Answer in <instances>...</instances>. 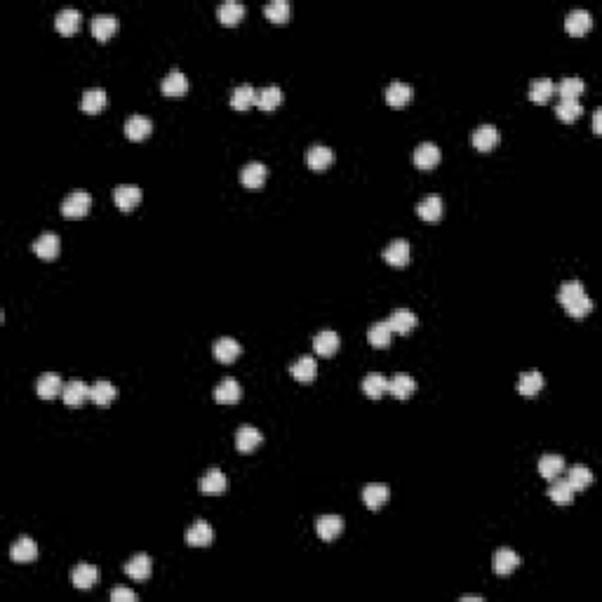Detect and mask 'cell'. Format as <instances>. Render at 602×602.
Wrapping results in <instances>:
<instances>
[{"instance_id":"6da1fadb","label":"cell","mask_w":602,"mask_h":602,"mask_svg":"<svg viewBox=\"0 0 602 602\" xmlns=\"http://www.w3.org/2000/svg\"><path fill=\"white\" fill-rule=\"evenodd\" d=\"M557 299L565 306V311L570 313L572 318H586L590 311H593V301L586 294V287L579 280H567V283L560 285V292H557Z\"/></svg>"},{"instance_id":"7a4b0ae2","label":"cell","mask_w":602,"mask_h":602,"mask_svg":"<svg viewBox=\"0 0 602 602\" xmlns=\"http://www.w3.org/2000/svg\"><path fill=\"white\" fill-rule=\"evenodd\" d=\"M92 207V196L85 191H76V193H69V196L64 198L62 202V214L66 219H80L85 217L87 212H90Z\"/></svg>"},{"instance_id":"3957f363","label":"cell","mask_w":602,"mask_h":602,"mask_svg":"<svg viewBox=\"0 0 602 602\" xmlns=\"http://www.w3.org/2000/svg\"><path fill=\"white\" fill-rule=\"evenodd\" d=\"M113 200L120 212H132L141 202V189L135 184H120L113 191Z\"/></svg>"},{"instance_id":"277c9868","label":"cell","mask_w":602,"mask_h":602,"mask_svg":"<svg viewBox=\"0 0 602 602\" xmlns=\"http://www.w3.org/2000/svg\"><path fill=\"white\" fill-rule=\"evenodd\" d=\"M440 158H443V153H440V148L435 146L433 141L419 143V146L414 148V153H412V160H414V165H417L419 170H433L435 165L440 163Z\"/></svg>"},{"instance_id":"5b68a950","label":"cell","mask_w":602,"mask_h":602,"mask_svg":"<svg viewBox=\"0 0 602 602\" xmlns=\"http://www.w3.org/2000/svg\"><path fill=\"white\" fill-rule=\"evenodd\" d=\"M268 176V167L264 163H247L240 170V184L250 191H259Z\"/></svg>"},{"instance_id":"8992f818","label":"cell","mask_w":602,"mask_h":602,"mask_svg":"<svg viewBox=\"0 0 602 602\" xmlns=\"http://www.w3.org/2000/svg\"><path fill=\"white\" fill-rule=\"evenodd\" d=\"M184 541H186V544H189V546H196V548H202V546H209V544H212V541H214V529H212V524L205 522V520H196L189 529H186Z\"/></svg>"},{"instance_id":"52a82bcc","label":"cell","mask_w":602,"mask_h":602,"mask_svg":"<svg viewBox=\"0 0 602 602\" xmlns=\"http://www.w3.org/2000/svg\"><path fill=\"white\" fill-rule=\"evenodd\" d=\"M306 163L313 172H325L329 165L334 163V151L329 146H323V143H316L306 151Z\"/></svg>"},{"instance_id":"ba28073f","label":"cell","mask_w":602,"mask_h":602,"mask_svg":"<svg viewBox=\"0 0 602 602\" xmlns=\"http://www.w3.org/2000/svg\"><path fill=\"white\" fill-rule=\"evenodd\" d=\"M384 262L391 264V266H395V268L407 266V262H410V242L402 240V238L391 240L384 250Z\"/></svg>"},{"instance_id":"9c48e42d","label":"cell","mask_w":602,"mask_h":602,"mask_svg":"<svg viewBox=\"0 0 602 602\" xmlns=\"http://www.w3.org/2000/svg\"><path fill=\"white\" fill-rule=\"evenodd\" d=\"M153 572V562L146 553H137L125 562V574L135 581H146Z\"/></svg>"},{"instance_id":"30bf717a","label":"cell","mask_w":602,"mask_h":602,"mask_svg":"<svg viewBox=\"0 0 602 602\" xmlns=\"http://www.w3.org/2000/svg\"><path fill=\"white\" fill-rule=\"evenodd\" d=\"M62 391H64L62 377L54 372H45L36 381V393L40 400H54L57 395H62Z\"/></svg>"},{"instance_id":"8fae6325","label":"cell","mask_w":602,"mask_h":602,"mask_svg":"<svg viewBox=\"0 0 602 602\" xmlns=\"http://www.w3.org/2000/svg\"><path fill=\"white\" fill-rule=\"evenodd\" d=\"M518 565H520V555L511 548H499L494 553V560H491V570L499 577H508L511 572L518 570Z\"/></svg>"},{"instance_id":"7c38bea8","label":"cell","mask_w":602,"mask_h":602,"mask_svg":"<svg viewBox=\"0 0 602 602\" xmlns=\"http://www.w3.org/2000/svg\"><path fill=\"white\" fill-rule=\"evenodd\" d=\"M200 491L207 496H214V494H224L226 489H229V478L224 476L219 468H209V471L205 473V476L200 478Z\"/></svg>"},{"instance_id":"4fadbf2b","label":"cell","mask_w":602,"mask_h":602,"mask_svg":"<svg viewBox=\"0 0 602 602\" xmlns=\"http://www.w3.org/2000/svg\"><path fill=\"white\" fill-rule=\"evenodd\" d=\"M71 581H73L76 588L87 590V588H95L99 583V570L95 565H87V562H80V565L73 567L71 572Z\"/></svg>"},{"instance_id":"5bb4252c","label":"cell","mask_w":602,"mask_h":602,"mask_svg":"<svg viewBox=\"0 0 602 602\" xmlns=\"http://www.w3.org/2000/svg\"><path fill=\"white\" fill-rule=\"evenodd\" d=\"M62 252V240L54 233H43L40 238L33 240V254L40 259H57Z\"/></svg>"},{"instance_id":"9a60e30c","label":"cell","mask_w":602,"mask_h":602,"mask_svg":"<svg viewBox=\"0 0 602 602\" xmlns=\"http://www.w3.org/2000/svg\"><path fill=\"white\" fill-rule=\"evenodd\" d=\"M386 323L391 325V329H393L395 334H410L412 329L419 325V318L414 316L410 308H395Z\"/></svg>"},{"instance_id":"2e32d148","label":"cell","mask_w":602,"mask_h":602,"mask_svg":"<svg viewBox=\"0 0 602 602\" xmlns=\"http://www.w3.org/2000/svg\"><path fill=\"white\" fill-rule=\"evenodd\" d=\"M90 391H92V386H87L85 381H69V384H64V391H62L64 405L80 407L82 402L90 397Z\"/></svg>"},{"instance_id":"e0dca14e","label":"cell","mask_w":602,"mask_h":602,"mask_svg":"<svg viewBox=\"0 0 602 602\" xmlns=\"http://www.w3.org/2000/svg\"><path fill=\"white\" fill-rule=\"evenodd\" d=\"M316 532L323 541H334L344 532V518L341 516H320L316 520Z\"/></svg>"},{"instance_id":"ac0fdd59","label":"cell","mask_w":602,"mask_h":602,"mask_svg":"<svg viewBox=\"0 0 602 602\" xmlns=\"http://www.w3.org/2000/svg\"><path fill=\"white\" fill-rule=\"evenodd\" d=\"M160 90H163L165 97H181L189 92V78H186L181 71H170L167 76L160 82Z\"/></svg>"},{"instance_id":"d6986e66","label":"cell","mask_w":602,"mask_h":602,"mask_svg":"<svg viewBox=\"0 0 602 602\" xmlns=\"http://www.w3.org/2000/svg\"><path fill=\"white\" fill-rule=\"evenodd\" d=\"M499 130H496L494 125H480L476 132H473V137H471V141H473V146L478 148V151H483V153H489L491 148L496 146V143H499Z\"/></svg>"},{"instance_id":"ffe728a7","label":"cell","mask_w":602,"mask_h":602,"mask_svg":"<svg viewBox=\"0 0 602 602\" xmlns=\"http://www.w3.org/2000/svg\"><path fill=\"white\" fill-rule=\"evenodd\" d=\"M240 351H242L240 344L235 339H231V336H222V339H217V341H214V349H212L217 362H222V364L235 362V358L240 356Z\"/></svg>"},{"instance_id":"44dd1931","label":"cell","mask_w":602,"mask_h":602,"mask_svg":"<svg viewBox=\"0 0 602 602\" xmlns=\"http://www.w3.org/2000/svg\"><path fill=\"white\" fill-rule=\"evenodd\" d=\"M118 16L113 14H97L92 19V36L97 38L99 43H106L108 38H113V33L118 31Z\"/></svg>"},{"instance_id":"7402d4cb","label":"cell","mask_w":602,"mask_h":602,"mask_svg":"<svg viewBox=\"0 0 602 602\" xmlns=\"http://www.w3.org/2000/svg\"><path fill=\"white\" fill-rule=\"evenodd\" d=\"M10 557L14 562H33L38 557V546L31 537H19L10 546Z\"/></svg>"},{"instance_id":"603a6c76","label":"cell","mask_w":602,"mask_h":602,"mask_svg":"<svg viewBox=\"0 0 602 602\" xmlns=\"http://www.w3.org/2000/svg\"><path fill=\"white\" fill-rule=\"evenodd\" d=\"M290 374H292V377H294L297 381H299V384H311V381L316 379V374H318V362H316V358H311V356H301L299 360H297V362L290 367Z\"/></svg>"},{"instance_id":"cb8c5ba5","label":"cell","mask_w":602,"mask_h":602,"mask_svg":"<svg viewBox=\"0 0 602 602\" xmlns=\"http://www.w3.org/2000/svg\"><path fill=\"white\" fill-rule=\"evenodd\" d=\"M151 132H153V123L146 118V115H132V118H127V123H125L127 139L141 141V139H146Z\"/></svg>"},{"instance_id":"d4e9b609","label":"cell","mask_w":602,"mask_h":602,"mask_svg":"<svg viewBox=\"0 0 602 602\" xmlns=\"http://www.w3.org/2000/svg\"><path fill=\"white\" fill-rule=\"evenodd\" d=\"M339 344H341L339 334L332 332V329H323V332H318L316 339H313V351L323 358H329L339 351Z\"/></svg>"},{"instance_id":"484cf974","label":"cell","mask_w":602,"mask_h":602,"mask_svg":"<svg viewBox=\"0 0 602 602\" xmlns=\"http://www.w3.org/2000/svg\"><path fill=\"white\" fill-rule=\"evenodd\" d=\"M593 26V16L586 10H572L565 19V29L572 33V36H586Z\"/></svg>"},{"instance_id":"4316f807","label":"cell","mask_w":602,"mask_h":602,"mask_svg":"<svg viewBox=\"0 0 602 602\" xmlns=\"http://www.w3.org/2000/svg\"><path fill=\"white\" fill-rule=\"evenodd\" d=\"M414 391H417V381L405 372H397L395 377L389 381V393L397 397V400H407L410 395H414Z\"/></svg>"},{"instance_id":"83f0119b","label":"cell","mask_w":602,"mask_h":602,"mask_svg":"<svg viewBox=\"0 0 602 602\" xmlns=\"http://www.w3.org/2000/svg\"><path fill=\"white\" fill-rule=\"evenodd\" d=\"M410 99H412V87L407 85V82L395 80V82H391V85L386 87V104H389V106L402 108V106H407V104H410Z\"/></svg>"},{"instance_id":"f1b7e54d","label":"cell","mask_w":602,"mask_h":602,"mask_svg":"<svg viewBox=\"0 0 602 602\" xmlns=\"http://www.w3.org/2000/svg\"><path fill=\"white\" fill-rule=\"evenodd\" d=\"M262 440L264 435L254 426H240L238 433H235V447H238V452H242V454H250L252 450H257V447L262 445Z\"/></svg>"},{"instance_id":"f546056e","label":"cell","mask_w":602,"mask_h":602,"mask_svg":"<svg viewBox=\"0 0 602 602\" xmlns=\"http://www.w3.org/2000/svg\"><path fill=\"white\" fill-rule=\"evenodd\" d=\"M362 393L369 400H379V397H384V393H389V379L379 372H369L362 381Z\"/></svg>"},{"instance_id":"4dcf8cb0","label":"cell","mask_w":602,"mask_h":602,"mask_svg":"<svg viewBox=\"0 0 602 602\" xmlns=\"http://www.w3.org/2000/svg\"><path fill=\"white\" fill-rule=\"evenodd\" d=\"M214 400L219 402V405H235V402L240 400L242 391H240V384L233 379H224L222 384L214 389Z\"/></svg>"},{"instance_id":"1f68e13d","label":"cell","mask_w":602,"mask_h":602,"mask_svg":"<svg viewBox=\"0 0 602 602\" xmlns=\"http://www.w3.org/2000/svg\"><path fill=\"white\" fill-rule=\"evenodd\" d=\"M544 384L546 381L541 377L539 369H529V372H522L520 379H518V391H520V395L524 397H534L544 389Z\"/></svg>"},{"instance_id":"d6a6232c","label":"cell","mask_w":602,"mask_h":602,"mask_svg":"<svg viewBox=\"0 0 602 602\" xmlns=\"http://www.w3.org/2000/svg\"><path fill=\"white\" fill-rule=\"evenodd\" d=\"M389 496H391V491H389V487H386L384 483H372V485H367V487L362 489L364 506L372 508V511H377V508L384 506L386 501H389Z\"/></svg>"},{"instance_id":"836d02e7","label":"cell","mask_w":602,"mask_h":602,"mask_svg":"<svg viewBox=\"0 0 602 602\" xmlns=\"http://www.w3.org/2000/svg\"><path fill=\"white\" fill-rule=\"evenodd\" d=\"M417 214L424 222H438V219L443 217V198L430 193V196H426L417 205Z\"/></svg>"},{"instance_id":"e575fe53","label":"cell","mask_w":602,"mask_h":602,"mask_svg":"<svg viewBox=\"0 0 602 602\" xmlns=\"http://www.w3.org/2000/svg\"><path fill=\"white\" fill-rule=\"evenodd\" d=\"M231 106L235 108V111H247V108L257 106V90H254L252 85H238L233 90V95H231Z\"/></svg>"},{"instance_id":"d590c367","label":"cell","mask_w":602,"mask_h":602,"mask_svg":"<svg viewBox=\"0 0 602 602\" xmlns=\"http://www.w3.org/2000/svg\"><path fill=\"white\" fill-rule=\"evenodd\" d=\"M80 21H82V14L78 12V10H62L57 16H54V26H57L59 33H64V36H71V33H76L80 29Z\"/></svg>"},{"instance_id":"8d00e7d4","label":"cell","mask_w":602,"mask_h":602,"mask_svg":"<svg viewBox=\"0 0 602 602\" xmlns=\"http://www.w3.org/2000/svg\"><path fill=\"white\" fill-rule=\"evenodd\" d=\"M391 339H393V329H391V325L386 323H374L372 327L367 329V341L369 346H374V349H386V346L391 344Z\"/></svg>"},{"instance_id":"74e56055","label":"cell","mask_w":602,"mask_h":602,"mask_svg":"<svg viewBox=\"0 0 602 602\" xmlns=\"http://www.w3.org/2000/svg\"><path fill=\"white\" fill-rule=\"evenodd\" d=\"M118 397V389L111 384V381H97L90 391V400H95V405L99 407H106Z\"/></svg>"},{"instance_id":"f35d334b","label":"cell","mask_w":602,"mask_h":602,"mask_svg":"<svg viewBox=\"0 0 602 602\" xmlns=\"http://www.w3.org/2000/svg\"><path fill=\"white\" fill-rule=\"evenodd\" d=\"M562 471H565V459H562L560 454H544L539 459V473H541V478L555 480V478H560Z\"/></svg>"},{"instance_id":"ab89813d","label":"cell","mask_w":602,"mask_h":602,"mask_svg":"<svg viewBox=\"0 0 602 602\" xmlns=\"http://www.w3.org/2000/svg\"><path fill=\"white\" fill-rule=\"evenodd\" d=\"M283 104V90L278 85H268L262 92H257V106L262 111H275Z\"/></svg>"},{"instance_id":"60d3db41","label":"cell","mask_w":602,"mask_h":602,"mask_svg":"<svg viewBox=\"0 0 602 602\" xmlns=\"http://www.w3.org/2000/svg\"><path fill=\"white\" fill-rule=\"evenodd\" d=\"M555 95V82L551 78H537L532 80V85H529V99H532L534 104H546L551 97Z\"/></svg>"},{"instance_id":"b9f144b4","label":"cell","mask_w":602,"mask_h":602,"mask_svg":"<svg viewBox=\"0 0 602 602\" xmlns=\"http://www.w3.org/2000/svg\"><path fill=\"white\" fill-rule=\"evenodd\" d=\"M567 483L574 491H583L593 485V471L588 466H572L567 471Z\"/></svg>"},{"instance_id":"7bdbcfd3","label":"cell","mask_w":602,"mask_h":602,"mask_svg":"<svg viewBox=\"0 0 602 602\" xmlns=\"http://www.w3.org/2000/svg\"><path fill=\"white\" fill-rule=\"evenodd\" d=\"M104 106H106V92H104L102 87H92V90H87L80 99V108L85 113H99Z\"/></svg>"},{"instance_id":"ee69618b","label":"cell","mask_w":602,"mask_h":602,"mask_svg":"<svg viewBox=\"0 0 602 602\" xmlns=\"http://www.w3.org/2000/svg\"><path fill=\"white\" fill-rule=\"evenodd\" d=\"M217 16L224 26H235V24H240V19H245V5L224 3V5H219Z\"/></svg>"},{"instance_id":"f6af8a7d","label":"cell","mask_w":602,"mask_h":602,"mask_svg":"<svg viewBox=\"0 0 602 602\" xmlns=\"http://www.w3.org/2000/svg\"><path fill=\"white\" fill-rule=\"evenodd\" d=\"M264 14H266L270 24H287L292 14V8L287 0H273V3H268L266 8H264Z\"/></svg>"},{"instance_id":"bcb514c9","label":"cell","mask_w":602,"mask_h":602,"mask_svg":"<svg viewBox=\"0 0 602 602\" xmlns=\"http://www.w3.org/2000/svg\"><path fill=\"white\" fill-rule=\"evenodd\" d=\"M551 483H553L548 489L551 499H553L557 506H570L574 501V489L570 487V483H567V480H560V478L551 480Z\"/></svg>"},{"instance_id":"7dc6e473","label":"cell","mask_w":602,"mask_h":602,"mask_svg":"<svg viewBox=\"0 0 602 602\" xmlns=\"http://www.w3.org/2000/svg\"><path fill=\"white\" fill-rule=\"evenodd\" d=\"M581 113H583V106L579 99H562V102L555 106V115L562 120V123H574Z\"/></svg>"},{"instance_id":"c3c4849f","label":"cell","mask_w":602,"mask_h":602,"mask_svg":"<svg viewBox=\"0 0 602 602\" xmlns=\"http://www.w3.org/2000/svg\"><path fill=\"white\" fill-rule=\"evenodd\" d=\"M555 90L560 92L562 99H579V95H583V90H586V82L577 76H570V78H562L560 85H555Z\"/></svg>"},{"instance_id":"681fc988","label":"cell","mask_w":602,"mask_h":602,"mask_svg":"<svg viewBox=\"0 0 602 602\" xmlns=\"http://www.w3.org/2000/svg\"><path fill=\"white\" fill-rule=\"evenodd\" d=\"M111 600L113 602H137V593L130 588H113L111 590Z\"/></svg>"},{"instance_id":"f907efd6","label":"cell","mask_w":602,"mask_h":602,"mask_svg":"<svg viewBox=\"0 0 602 602\" xmlns=\"http://www.w3.org/2000/svg\"><path fill=\"white\" fill-rule=\"evenodd\" d=\"M593 135H602V111L598 108V111L593 113Z\"/></svg>"},{"instance_id":"816d5d0a","label":"cell","mask_w":602,"mask_h":602,"mask_svg":"<svg viewBox=\"0 0 602 602\" xmlns=\"http://www.w3.org/2000/svg\"><path fill=\"white\" fill-rule=\"evenodd\" d=\"M461 600H463V602H466V600H473V602H483L485 598H483V595H461Z\"/></svg>"}]
</instances>
